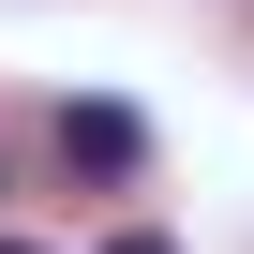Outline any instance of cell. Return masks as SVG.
Here are the masks:
<instances>
[{"label": "cell", "mask_w": 254, "mask_h": 254, "mask_svg": "<svg viewBox=\"0 0 254 254\" xmlns=\"http://www.w3.org/2000/svg\"><path fill=\"white\" fill-rule=\"evenodd\" d=\"M105 254H165V239H150V224H135V239H105Z\"/></svg>", "instance_id": "7a4b0ae2"}, {"label": "cell", "mask_w": 254, "mask_h": 254, "mask_svg": "<svg viewBox=\"0 0 254 254\" xmlns=\"http://www.w3.org/2000/svg\"><path fill=\"white\" fill-rule=\"evenodd\" d=\"M60 150H75L90 180H120V165H135V105H75V120H60Z\"/></svg>", "instance_id": "6da1fadb"}, {"label": "cell", "mask_w": 254, "mask_h": 254, "mask_svg": "<svg viewBox=\"0 0 254 254\" xmlns=\"http://www.w3.org/2000/svg\"><path fill=\"white\" fill-rule=\"evenodd\" d=\"M0 254H15V239H0Z\"/></svg>", "instance_id": "3957f363"}]
</instances>
